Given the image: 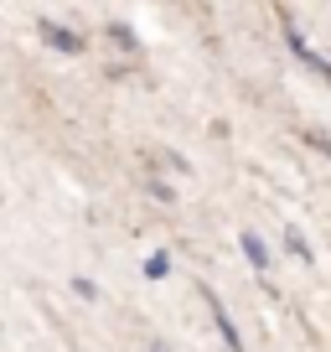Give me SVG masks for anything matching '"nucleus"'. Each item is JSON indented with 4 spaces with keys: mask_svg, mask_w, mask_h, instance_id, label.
<instances>
[{
    "mask_svg": "<svg viewBox=\"0 0 331 352\" xmlns=\"http://www.w3.org/2000/svg\"><path fill=\"white\" fill-rule=\"evenodd\" d=\"M285 42H290V52H295V57H300V63H306V67H310V73H321V78H331V63H326V57H321V52H316V47H310V42H306V36H300V26H295V21H285Z\"/></svg>",
    "mask_w": 331,
    "mask_h": 352,
    "instance_id": "f257e3e1",
    "label": "nucleus"
},
{
    "mask_svg": "<svg viewBox=\"0 0 331 352\" xmlns=\"http://www.w3.org/2000/svg\"><path fill=\"white\" fill-rule=\"evenodd\" d=\"M202 300H207V311H212V321H218V331H222V342H228V352H243V337H238V327H233V316L222 311V300L212 296L207 285H202Z\"/></svg>",
    "mask_w": 331,
    "mask_h": 352,
    "instance_id": "f03ea898",
    "label": "nucleus"
},
{
    "mask_svg": "<svg viewBox=\"0 0 331 352\" xmlns=\"http://www.w3.org/2000/svg\"><path fill=\"white\" fill-rule=\"evenodd\" d=\"M238 243H243V254H249V264H254L259 275H269V249H264V239L243 228V239H238Z\"/></svg>",
    "mask_w": 331,
    "mask_h": 352,
    "instance_id": "7ed1b4c3",
    "label": "nucleus"
},
{
    "mask_svg": "<svg viewBox=\"0 0 331 352\" xmlns=\"http://www.w3.org/2000/svg\"><path fill=\"white\" fill-rule=\"evenodd\" d=\"M36 32H42V42H52L57 52H78V47H83V42H78L73 32H62V26H57V21H42V26H36Z\"/></svg>",
    "mask_w": 331,
    "mask_h": 352,
    "instance_id": "20e7f679",
    "label": "nucleus"
},
{
    "mask_svg": "<svg viewBox=\"0 0 331 352\" xmlns=\"http://www.w3.org/2000/svg\"><path fill=\"white\" fill-rule=\"evenodd\" d=\"M285 249L295 254L300 264H316V249H310V239H306L300 228H285Z\"/></svg>",
    "mask_w": 331,
    "mask_h": 352,
    "instance_id": "39448f33",
    "label": "nucleus"
},
{
    "mask_svg": "<svg viewBox=\"0 0 331 352\" xmlns=\"http://www.w3.org/2000/svg\"><path fill=\"white\" fill-rule=\"evenodd\" d=\"M171 275V254H150L145 259V280H166Z\"/></svg>",
    "mask_w": 331,
    "mask_h": 352,
    "instance_id": "423d86ee",
    "label": "nucleus"
},
{
    "mask_svg": "<svg viewBox=\"0 0 331 352\" xmlns=\"http://www.w3.org/2000/svg\"><path fill=\"white\" fill-rule=\"evenodd\" d=\"M150 352H171V347H166V342H155V347H150Z\"/></svg>",
    "mask_w": 331,
    "mask_h": 352,
    "instance_id": "0eeeda50",
    "label": "nucleus"
}]
</instances>
